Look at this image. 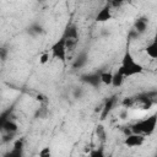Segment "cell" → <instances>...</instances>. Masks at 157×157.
<instances>
[{
  "instance_id": "3",
  "label": "cell",
  "mask_w": 157,
  "mask_h": 157,
  "mask_svg": "<svg viewBox=\"0 0 157 157\" xmlns=\"http://www.w3.org/2000/svg\"><path fill=\"white\" fill-rule=\"evenodd\" d=\"M50 54H52V59H58L61 63H66V47H65V39L61 37L60 39H58L55 43H53V45L50 47Z\"/></svg>"
},
{
  "instance_id": "9",
  "label": "cell",
  "mask_w": 157,
  "mask_h": 157,
  "mask_svg": "<svg viewBox=\"0 0 157 157\" xmlns=\"http://www.w3.org/2000/svg\"><path fill=\"white\" fill-rule=\"evenodd\" d=\"M63 38H64V39L78 40V29H77V27H76L75 25H67L66 28L64 29Z\"/></svg>"
},
{
  "instance_id": "18",
  "label": "cell",
  "mask_w": 157,
  "mask_h": 157,
  "mask_svg": "<svg viewBox=\"0 0 157 157\" xmlns=\"http://www.w3.org/2000/svg\"><path fill=\"white\" fill-rule=\"evenodd\" d=\"M83 96H85V88L83 87H78V86L74 87V90H72V97L75 99H81V98H83Z\"/></svg>"
},
{
  "instance_id": "10",
  "label": "cell",
  "mask_w": 157,
  "mask_h": 157,
  "mask_svg": "<svg viewBox=\"0 0 157 157\" xmlns=\"http://www.w3.org/2000/svg\"><path fill=\"white\" fill-rule=\"evenodd\" d=\"M17 130H18V124L12 118H9L5 121V124H4L2 129H1V131H4V132H11V134H16Z\"/></svg>"
},
{
  "instance_id": "20",
  "label": "cell",
  "mask_w": 157,
  "mask_h": 157,
  "mask_svg": "<svg viewBox=\"0 0 157 157\" xmlns=\"http://www.w3.org/2000/svg\"><path fill=\"white\" fill-rule=\"evenodd\" d=\"M25 147V139L23 137H17L16 140H13V148L15 150H21Z\"/></svg>"
},
{
  "instance_id": "1",
  "label": "cell",
  "mask_w": 157,
  "mask_h": 157,
  "mask_svg": "<svg viewBox=\"0 0 157 157\" xmlns=\"http://www.w3.org/2000/svg\"><path fill=\"white\" fill-rule=\"evenodd\" d=\"M118 70L125 77H130V76H134V75L144 72V66L141 64H139L137 61H135L130 49L126 48V50L124 53V56H123V60H121V64H120Z\"/></svg>"
},
{
  "instance_id": "2",
  "label": "cell",
  "mask_w": 157,
  "mask_h": 157,
  "mask_svg": "<svg viewBox=\"0 0 157 157\" xmlns=\"http://www.w3.org/2000/svg\"><path fill=\"white\" fill-rule=\"evenodd\" d=\"M156 125H157V115L152 114V115H150L147 118H144V119L136 121L130 128H131V131L135 132V134L151 135L155 131Z\"/></svg>"
},
{
  "instance_id": "25",
  "label": "cell",
  "mask_w": 157,
  "mask_h": 157,
  "mask_svg": "<svg viewBox=\"0 0 157 157\" xmlns=\"http://www.w3.org/2000/svg\"><path fill=\"white\" fill-rule=\"evenodd\" d=\"M36 101H37V102H39V103H45V102H47V97H45L44 94L39 93V94H37V96H36Z\"/></svg>"
},
{
  "instance_id": "16",
  "label": "cell",
  "mask_w": 157,
  "mask_h": 157,
  "mask_svg": "<svg viewBox=\"0 0 157 157\" xmlns=\"http://www.w3.org/2000/svg\"><path fill=\"white\" fill-rule=\"evenodd\" d=\"M11 113H12V108H9V109H6V110H4V112L0 113V131H1L5 121L9 118H11Z\"/></svg>"
},
{
  "instance_id": "15",
  "label": "cell",
  "mask_w": 157,
  "mask_h": 157,
  "mask_svg": "<svg viewBox=\"0 0 157 157\" xmlns=\"http://www.w3.org/2000/svg\"><path fill=\"white\" fill-rule=\"evenodd\" d=\"M50 59H52L50 50H44V52H42V53L39 54V56H38V61H39L40 65L48 64V63L50 61Z\"/></svg>"
},
{
  "instance_id": "5",
  "label": "cell",
  "mask_w": 157,
  "mask_h": 157,
  "mask_svg": "<svg viewBox=\"0 0 157 157\" xmlns=\"http://www.w3.org/2000/svg\"><path fill=\"white\" fill-rule=\"evenodd\" d=\"M113 18V12H112V6L109 5V2L108 4H105L98 12H97V15H96V17H94V21L96 22H108V21H110Z\"/></svg>"
},
{
  "instance_id": "12",
  "label": "cell",
  "mask_w": 157,
  "mask_h": 157,
  "mask_svg": "<svg viewBox=\"0 0 157 157\" xmlns=\"http://www.w3.org/2000/svg\"><path fill=\"white\" fill-rule=\"evenodd\" d=\"M99 80L101 83L104 86H112V80H113V72L112 71H102L99 72Z\"/></svg>"
},
{
  "instance_id": "27",
  "label": "cell",
  "mask_w": 157,
  "mask_h": 157,
  "mask_svg": "<svg viewBox=\"0 0 157 157\" xmlns=\"http://www.w3.org/2000/svg\"><path fill=\"white\" fill-rule=\"evenodd\" d=\"M90 155L93 156V157H96V156H101V157H102V156H103V152H102V151H93V152H91Z\"/></svg>"
},
{
  "instance_id": "11",
  "label": "cell",
  "mask_w": 157,
  "mask_h": 157,
  "mask_svg": "<svg viewBox=\"0 0 157 157\" xmlns=\"http://www.w3.org/2000/svg\"><path fill=\"white\" fill-rule=\"evenodd\" d=\"M145 52L146 54L151 58V59H156L157 58V42L156 39H153L151 43H148L145 48Z\"/></svg>"
},
{
  "instance_id": "23",
  "label": "cell",
  "mask_w": 157,
  "mask_h": 157,
  "mask_svg": "<svg viewBox=\"0 0 157 157\" xmlns=\"http://www.w3.org/2000/svg\"><path fill=\"white\" fill-rule=\"evenodd\" d=\"M50 155H52V151H50L49 147H44V148L40 150L39 153H38V156H40V157H49Z\"/></svg>"
},
{
  "instance_id": "8",
  "label": "cell",
  "mask_w": 157,
  "mask_h": 157,
  "mask_svg": "<svg viewBox=\"0 0 157 157\" xmlns=\"http://www.w3.org/2000/svg\"><path fill=\"white\" fill-rule=\"evenodd\" d=\"M148 27V20L146 17H139L134 22V31L137 34H144L147 31Z\"/></svg>"
},
{
  "instance_id": "6",
  "label": "cell",
  "mask_w": 157,
  "mask_h": 157,
  "mask_svg": "<svg viewBox=\"0 0 157 157\" xmlns=\"http://www.w3.org/2000/svg\"><path fill=\"white\" fill-rule=\"evenodd\" d=\"M81 81L85 82L88 86L92 87H98L101 85V80H99V74L97 72H91V74H86L81 76Z\"/></svg>"
},
{
  "instance_id": "13",
  "label": "cell",
  "mask_w": 157,
  "mask_h": 157,
  "mask_svg": "<svg viewBox=\"0 0 157 157\" xmlns=\"http://www.w3.org/2000/svg\"><path fill=\"white\" fill-rule=\"evenodd\" d=\"M124 80H125V76L119 71V70H117L115 72H113V80H112V86L113 87H120L121 85H123V82H124Z\"/></svg>"
},
{
  "instance_id": "21",
  "label": "cell",
  "mask_w": 157,
  "mask_h": 157,
  "mask_svg": "<svg viewBox=\"0 0 157 157\" xmlns=\"http://www.w3.org/2000/svg\"><path fill=\"white\" fill-rule=\"evenodd\" d=\"M96 134H97V136H98L101 140H104V137H105V130H104L103 125H98V126L96 128Z\"/></svg>"
},
{
  "instance_id": "26",
  "label": "cell",
  "mask_w": 157,
  "mask_h": 157,
  "mask_svg": "<svg viewBox=\"0 0 157 157\" xmlns=\"http://www.w3.org/2000/svg\"><path fill=\"white\" fill-rule=\"evenodd\" d=\"M123 132H124V135L126 136V135H129V134H131L132 131H131V128H128V126H125V128L123 129Z\"/></svg>"
},
{
  "instance_id": "4",
  "label": "cell",
  "mask_w": 157,
  "mask_h": 157,
  "mask_svg": "<svg viewBox=\"0 0 157 157\" xmlns=\"http://www.w3.org/2000/svg\"><path fill=\"white\" fill-rule=\"evenodd\" d=\"M144 144H145V135L135 134V132L126 135L124 140V145L128 147H140Z\"/></svg>"
},
{
  "instance_id": "14",
  "label": "cell",
  "mask_w": 157,
  "mask_h": 157,
  "mask_svg": "<svg viewBox=\"0 0 157 157\" xmlns=\"http://www.w3.org/2000/svg\"><path fill=\"white\" fill-rule=\"evenodd\" d=\"M86 63H87V55H86V53H80V54L76 56L72 67H74V69H80V67L85 66Z\"/></svg>"
},
{
  "instance_id": "22",
  "label": "cell",
  "mask_w": 157,
  "mask_h": 157,
  "mask_svg": "<svg viewBox=\"0 0 157 157\" xmlns=\"http://www.w3.org/2000/svg\"><path fill=\"white\" fill-rule=\"evenodd\" d=\"M9 55V50L5 48V47H0V60L1 61H5L6 58Z\"/></svg>"
},
{
  "instance_id": "17",
  "label": "cell",
  "mask_w": 157,
  "mask_h": 157,
  "mask_svg": "<svg viewBox=\"0 0 157 157\" xmlns=\"http://www.w3.org/2000/svg\"><path fill=\"white\" fill-rule=\"evenodd\" d=\"M43 32H44L43 27L40 25H38V23H34L28 28V33H31L32 36H38V34H42Z\"/></svg>"
},
{
  "instance_id": "24",
  "label": "cell",
  "mask_w": 157,
  "mask_h": 157,
  "mask_svg": "<svg viewBox=\"0 0 157 157\" xmlns=\"http://www.w3.org/2000/svg\"><path fill=\"white\" fill-rule=\"evenodd\" d=\"M123 2H131V0H109L110 6H119Z\"/></svg>"
},
{
  "instance_id": "7",
  "label": "cell",
  "mask_w": 157,
  "mask_h": 157,
  "mask_svg": "<svg viewBox=\"0 0 157 157\" xmlns=\"http://www.w3.org/2000/svg\"><path fill=\"white\" fill-rule=\"evenodd\" d=\"M115 103H117V97L115 96H112V97H109L105 102H104V104L102 105V109H101V119H105V117L112 112V109L115 107Z\"/></svg>"
},
{
  "instance_id": "19",
  "label": "cell",
  "mask_w": 157,
  "mask_h": 157,
  "mask_svg": "<svg viewBox=\"0 0 157 157\" xmlns=\"http://www.w3.org/2000/svg\"><path fill=\"white\" fill-rule=\"evenodd\" d=\"M134 103H135V98H134V97H125V98H123V101H121V105H123L125 109L134 107Z\"/></svg>"
}]
</instances>
